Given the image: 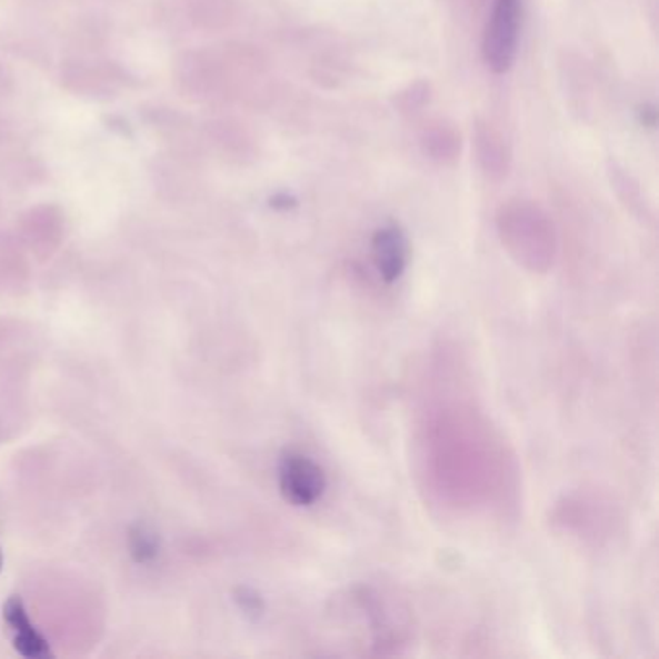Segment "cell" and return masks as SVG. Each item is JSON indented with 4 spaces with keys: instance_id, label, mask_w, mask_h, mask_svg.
Listing matches in <instances>:
<instances>
[{
    "instance_id": "1",
    "label": "cell",
    "mask_w": 659,
    "mask_h": 659,
    "mask_svg": "<svg viewBox=\"0 0 659 659\" xmlns=\"http://www.w3.org/2000/svg\"><path fill=\"white\" fill-rule=\"evenodd\" d=\"M520 0H496L483 33V60L493 74L511 70L519 51Z\"/></svg>"
},
{
    "instance_id": "2",
    "label": "cell",
    "mask_w": 659,
    "mask_h": 659,
    "mask_svg": "<svg viewBox=\"0 0 659 659\" xmlns=\"http://www.w3.org/2000/svg\"><path fill=\"white\" fill-rule=\"evenodd\" d=\"M279 489L290 505L313 507L326 496V470L304 452L284 451L279 460Z\"/></svg>"
},
{
    "instance_id": "3",
    "label": "cell",
    "mask_w": 659,
    "mask_h": 659,
    "mask_svg": "<svg viewBox=\"0 0 659 659\" xmlns=\"http://www.w3.org/2000/svg\"><path fill=\"white\" fill-rule=\"evenodd\" d=\"M371 260L386 282L399 281L410 261V244L399 224H387L371 238Z\"/></svg>"
},
{
    "instance_id": "4",
    "label": "cell",
    "mask_w": 659,
    "mask_h": 659,
    "mask_svg": "<svg viewBox=\"0 0 659 659\" xmlns=\"http://www.w3.org/2000/svg\"><path fill=\"white\" fill-rule=\"evenodd\" d=\"M2 616H4V625H7L8 635H10L16 652L22 653L23 658H49L52 656L51 646L36 629V625L28 616V609L18 596L8 598Z\"/></svg>"
},
{
    "instance_id": "5",
    "label": "cell",
    "mask_w": 659,
    "mask_h": 659,
    "mask_svg": "<svg viewBox=\"0 0 659 659\" xmlns=\"http://www.w3.org/2000/svg\"><path fill=\"white\" fill-rule=\"evenodd\" d=\"M130 553L138 563H151L159 556V538L146 527L130 532Z\"/></svg>"
},
{
    "instance_id": "6",
    "label": "cell",
    "mask_w": 659,
    "mask_h": 659,
    "mask_svg": "<svg viewBox=\"0 0 659 659\" xmlns=\"http://www.w3.org/2000/svg\"><path fill=\"white\" fill-rule=\"evenodd\" d=\"M234 601H237L238 608L244 611L246 616L253 617V619L263 616V611H266L263 598L248 586H240L234 590Z\"/></svg>"
},
{
    "instance_id": "7",
    "label": "cell",
    "mask_w": 659,
    "mask_h": 659,
    "mask_svg": "<svg viewBox=\"0 0 659 659\" xmlns=\"http://www.w3.org/2000/svg\"><path fill=\"white\" fill-rule=\"evenodd\" d=\"M642 122L646 127H653L656 124V111L653 109H642Z\"/></svg>"
},
{
    "instance_id": "8",
    "label": "cell",
    "mask_w": 659,
    "mask_h": 659,
    "mask_svg": "<svg viewBox=\"0 0 659 659\" xmlns=\"http://www.w3.org/2000/svg\"><path fill=\"white\" fill-rule=\"evenodd\" d=\"M0 569H2V551H0Z\"/></svg>"
}]
</instances>
